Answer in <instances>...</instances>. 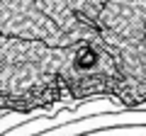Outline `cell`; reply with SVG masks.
<instances>
[{"instance_id":"cell-1","label":"cell","mask_w":146,"mask_h":136,"mask_svg":"<svg viewBox=\"0 0 146 136\" xmlns=\"http://www.w3.org/2000/svg\"><path fill=\"white\" fill-rule=\"evenodd\" d=\"M0 34L102 49L124 78L127 110H146V0H0Z\"/></svg>"},{"instance_id":"cell-2","label":"cell","mask_w":146,"mask_h":136,"mask_svg":"<svg viewBox=\"0 0 146 136\" xmlns=\"http://www.w3.org/2000/svg\"><path fill=\"white\" fill-rule=\"evenodd\" d=\"M110 97L127 110V85L115 58L98 46H44L0 34V119Z\"/></svg>"}]
</instances>
